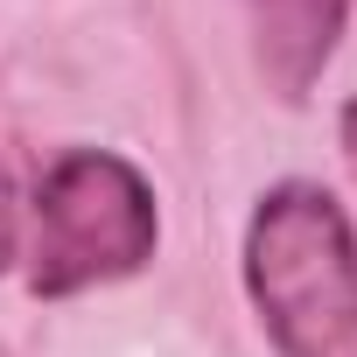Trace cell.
<instances>
[{
	"label": "cell",
	"instance_id": "obj_1",
	"mask_svg": "<svg viewBox=\"0 0 357 357\" xmlns=\"http://www.w3.org/2000/svg\"><path fill=\"white\" fill-rule=\"evenodd\" d=\"M245 294L280 357H357V231L322 183H273L252 204Z\"/></svg>",
	"mask_w": 357,
	"mask_h": 357
},
{
	"label": "cell",
	"instance_id": "obj_2",
	"mask_svg": "<svg viewBox=\"0 0 357 357\" xmlns=\"http://www.w3.org/2000/svg\"><path fill=\"white\" fill-rule=\"evenodd\" d=\"M161 211L133 161L112 147H70L36 183V231H29V287L63 301L105 280H126L154 259Z\"/></svg>",
	"mask_w": 357,
	"mask_h": 357
},
{
	"label": "cell",
	"instance_id": "obj_3",
	"mask_svg": "<svg viewBox=\"0 0 357 357\" xmlns=\"http://www.w3.org/2000/svg\"><path fill=\"white\" fill-rule=\"evenodd\" d=\"M245 36H252V63L266 77L273 98H308L315 77L329 70L350 0H238Z\"/></svg>",
	"mask_w": 357,
	"mask_h": 357
},
{
	"label": "cell",
	"instance_id": "obj_4",
	"mask_svg": "<svg viewBox=\"0 0 357 357\" xmlns=\"http://www.w3.org/2000/svg\"><path fill=\"white\" fill-rule=\"evenodd\" d=\"M15 252H22V204H15V183L0 175V273L15 266Z\"/></svg>",
	"mask_w": 357,
	"mask_h": 357
},
{
	"label": "cell",
	"instance_id": "obj_5",
	"mask_svg": "<svg viewBox=\"0 0 357 357\" xmlns=\"http://www.w3.org/2000/svg\"><path fill=\"white\" fill-rule=\"evenodd\" d=\"M343 154H350V175H357V98L343 105Z\"/></svg>",
	"mask_w": 357,
	"mask_h": 357
}]
</instances>
